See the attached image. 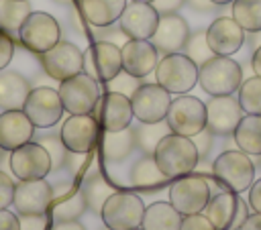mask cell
<instances>
[{"label":"cell","instance_id":"6da1fadb","mask_svg":"<svg viewBox=\"0 0 261 230\" xmlns=\"http://www.w3.org/2000/svg\"><path fill=\"white\" fill-rule=\"evenodd\" d=\"M153 157H155L157 167L169 179L192 173L200 163V155H198L194 140L190 136H181L175 132H167L159 140Z\"/></svg>","mask_w":261,"mask_h":230},{"label":"cell","instance_id":"7a4b0ae2","mask_svg":"<svg viewBox=\"0 0 261 230\" xmlns=\"http://www.w3.org/2000/svg\"><path fill=\"white\" fill-rule=\"evenodd\" d=\"M243 67L228 55H212L198 67V83L210 96H228L239 90Z\"/></svg>","mask_w":261,"mask_h":230},{"label":"cell","instance_id":"3957f363","mask_svg":"<svg viewBox=\"0 0 261 230\" xmlns=\"http://www.w3.org/2000/svg\"><path fill=\"white\" fill-rule=\"evenodd\" d=\"M155 79L169 94H188L198 83V65L181 51L161 55L155 67Z\"/></svg>","mask_w":261,"mask_h":230},{"label":"cell","instance_id":"277c9868","mask_svg":"<svg viewBox=\"0 0 261 230\" xmlns=\"http://www.w3.org/2000/svg\"><path fill=\"white\" fill-rule=\"evenodd\" d=\"M57 92H59L63 110L69 114H92L102 96L100 81L88 75L86 71L63 79Z\"/></svg>","mask_w":261,"mask_h":230},{"label":"cell","instance_id":"5b68a950","mask_svg":"<svg viewBox=\"0 0 261 230\" xmlns=\"http://www.w3.org/2000/svg\"><path fill=\"white\" fill-rule=\"evenodd\" d=\"M145 204L133 191H114L102 206L100 216L110 230H133L143 222Z\"/></svg>","mask_w":261,"mask_h":230},{"label":"cell","instance_id":"8992f818","mask_svg":"<svg viewBox=\"0 0 261 230\" xmlns=\"http://www.w3.org/2000/svg\"><path fill=\"white\" fill-rule=\"evenodd\" d=\"M212 173L226 189L234 193L247 191L255 181V165L241 149L220 153L212 163Z\"/></svg>","mask_w":261,"mask_h":230},{"label":"cell","instance_id":"52a82bcc","mask_svg":"<svg viewBox=\"0 0 261 230\" xmlns=\"http://www.w3.org/2000/svg\"><path fill=\"white\" fill-rule=\"evenodd\" d=\"M165 122L171 132L181 136H194L206 128V104L190 94H179L171 100L165 114Z\"/></svg>","mask_w":261,"mask_h":230},{"label":"cell","instance_id":"ba28073f","mask_svg":"<svg viewBox=\"0 0 261 230\" xmlns=\"http://www.w3.org/2000/svg\"><path fill=\"white\" fill-rule=\"evenodd\" d=\"M18 39L29 51L41 55L61 41V26L49 12L31 10L18 28Z\"/></svg>","mask_w":261,"mask_h":230},{"label":"cell","instance_id":"9c48e42d","mask_svg":"<svg viewBox=\"0 0 261 230\" xmlns=\"http://www.w3.org/2000/svg\"><path fill=\"white\" fill-rule=\"evenodd\" d=\"M210 185L200 175H181L175 177V181L169 187V202L171 206L181 214H202L210 202Z\"/></svg>","mask_w":261,"mask_h":230},{"label":"cell","instance_id":"30bf717a","mask_svg":"<svg viewBox=\"0 0 261 230\" xmlns=\"http://www.w3.org/2000/svg\"><path fill=\"white\" fill-rule=\"evenodd\" d=\"M204 214L216 230H239L249 218V204L241 199L239 193L226 189L210 197Z\"/></svg>","mask_w":261,"mask_h":230},{"label":"cell","instance_id":"8fae6325","mask_svg":"<svg viewBox=\"0 0 261 230\" xmlns=\"http://www.w3.org/2000/svg\"><path fill=\"white\" fill-rule=\"evenodd\" d=\"M84 71L98 81H110L122 71L120 47L112 41L100 39L84 51Z\"/></svg>","mask_w":261,"mask_h":230},{"label":"cell","instance_id":"7c38bea8","mask_svg":"<svg viewBox=\"0 0 261 230\" xmlns=\"http://www.w3.org/2000/svg\"><path fill=\"white\" fill-rule=\"evenodd\" d=\"M24 114L35 124V128H51L55 126L63 116V104L59 98V92L47 85L35 88L29 92L24 106Z\"/></svg>","mask_w":261,"mask_h":230},{"label":"cell","instance_id":"4fadbf2b","mask_svg":"<svg viewBox=\"0 0 261 230\" xmlns=\"http://www.w3.org/2000/svg\"><path fill=\"white\" fill-rule=\"evenodd\" d=\"M53 159L41 142H24L22 147L10 151V171L20 181L22 179H43L49 175Z\"/></svg>","mask_w":261,"mask_h":230},{"label":"cell","instance_id":"5bb4252c","mask_svg":"<svg viewBox=\"0 0 261 230\" xmlns=\"http://www.w3.org/2000/svg\"><path fill=\"white\" fill-rule=\"evenodd\" d=\"M41 65L45 73L57 81H63L75 73L84 71V53L77 45L69 41H59L49 51L41 53Z\"/></svg>","mask_w":261,"mask_h":230},{"label":"cell","instance_id":"9a60e30c","mask_svg":"<svg viewBox=\"0 0 261 230\" xmlns=\"http://www.w3.org/2000/svg\"><path fill=\"white\" fill-rule=\"evenodd\" d=\"M171 104V94L159 83H141L130 96L133 114L139 122H161Z\"/></svg>","mask_w":261,"mask_h":230},{"label":"cell","instance_id":"2e32d148","mask_svg":"<svg viewBox=\"0 0 261 230\" xmlns=\"http://www.w3.org/2000/svg\"><path fill=\"white\" fill-rule=\"evenodd\" d=\"M59 138L65 151L73 155H86L98 142V120L92 114H71L61 124Z\"/></svg>","mask_w":261,"mask_h":230},{"label":"cell","instance_id":"e0dca14e","mask_svg":"<svg viewBox=\"0 0 261 230\" xmlns=\"http://www.w3.org/2000/svg\"><path fill=\"white\" fill-rule=\"evenodd\" d=\"M53 202V187L43 179H22L14 187L12 206L24 218L43 216Z\"/></svg>","mask_w":261,"mask_h":230},{"label":"cell","instance_id":"ac0fdd59","mask_svg":"<svg viewBox=\"0 0 261 230\" xmlns=\"http://www.w3.org/2000/svg\"><path fill=\"white\" fill-rule=\"evenodd\" d=\"M245 116L241 104L232 94L228 96H210L206 102V128L218 136H230Z\"/></svg>","mask_w":261,"mask_h":230},{"label":"cell","instance_id":"d6986e66","mask_svg":"<svg viewBox=\"0 0 261 230\" xmlns=\"http://www.w3.org/2000/svg\"><path fill=\"white\" fill-rule=\"evenodd\" d=\"M118 24L126 39H151L159 24V12L151 2L128 0L118 18Z\"/></svg>","mask_w":261,"mask_h":230},{"label":"cell","instance_id":"ffe728a7","mask_svg":"<svg viewBox=\"0 0 261 230\" xmlns=\"http://www.w3.org/2000/svg\"><path fill=\"white\" fill-rule=\"evenodd\" d=\"M96 120L104 130H122L130 126L135 114L130 106V98L120 92H110L100 96L96 108Z\"/></svg>","mask_w":261,"mask_h":230},{"label":"cell","instance_id":"44dd1931","mask_svg":"<svg viewBox=\"0 0 261 230\" xmlns=\"http://www.w3.org/2000/svg\"><path fill=\"white\" fill-rule=\"evenodd\" d=\"M120 53H122V71L139 79L155 71L159 61V51L155 49L151 39H126L120 47Z\"/></svg>","mask_w":261,"mask_h":230},{"label":"cell","instance_id":"7402d4cb","mask_svg":"<svg viewBox=\"0 0 261 230\" xmlns=\"http://www.w3.org/2000/svg\"><path fill=\"white\" fill-rule=\"evenodd\" d=\"M206 39L214 55H234L245 43V28L232 16H218L206 28Z\"/></svg>","mask_w":261,"mask_h":230},{"label":"cell","instance_id":"603a6c76","mask_svg":"<svg viewBox=\"0 0 261 230\" xmlns=\"http://www.w3.org/2000/svg\"><path fill=\"white\" fill-rule=\"evenodd\" d=\"M190 37V26L184 16L177 12L171 14H159V24L151 37V43L161 55L179 53Z\"/></svg>","mask_w":261,"mask_h":230},{"label":"cell","instance_id":"cb8c5ba5","mask_svg":"<svg viewBox=\"0 0 261 230\" xmlns=\"http://www.w3.org/2000/svg\"><path fill=\"white\" fill-rule=\"evenodd\" d=\"M35 124L24 110H4L0 114V149L14 151L33 138Z\"/></svg>","mask_w":261,"mask_h":230},{"label":"cell","instance_id":"d4e9b609","mask_svg":"<svg viewBox=\"0 0 261 230\" xmlns=\"http://www.w3.org/2000/svg\"><path fill=\"white\" fill-rule=\"evenodd\" d=\"M169 177L163 175V171L157 167L155 163V157L153 155H143L133 167H130V173H128V181L135 189L139 191H145V193H155L159 191L165 181Z\"/></svg>","mask_w":261,"mask_h":230},{"label":"cell","instance_id":"484cf974","mask_svg":"<svg viewBox=\"0 0 261 230\" xmlns=\"http://www.w3.org/2000/svg\"><path fill=\"white\" fill-rule=\"evenodd\" d=\"M128 0H80V12L84 18L98 28L114 24Z\"/></svg>","mask_w":261,"mask_h":230},{"label":"cell","instance_id":"4316f807","mask_svg":"<svg viewBox=\"0 0 261 230\" xmlns=\"http://www.w3.org/2000/svg\"><path fill=\"white\" fill-rule=\"evenodd\" d=\"M31 88L29 81L14 71L0 73V108L2 110H22Z\"/></svg>","mask_w":261,"mask_h":230},{"label":"cell","instance_id":"83f0119b","mask_svg":"<svg viewBox=\"0 0 261 230\" xmlns=\"http://www.w3.org/2000/svg\"><path fill=\"white\" fill-rule=\"evenodd\" d=\"M137 149L135 142V128L126 126L122 130H106L102 138V153L104 159L110 163H120L130 157V153Z\"/></svg>","mask_w":261,"mask_h":230},{"label":"cell","instance_id":"f1b7e54d","mask_svg":"<svg viewBox=\"0 0 261 230\" xmlns=\"http://www.w3.org/2000/svg\"><path fill=\"white\" fill-rule=\"evenodd\" d=\"M181 214L171 206V202H155L145 208L141 228L143 230H177L181 224Z\"/></svg>","mask_w":261,"mask_h":230},{"label":"cell","instance_id":"f546056e","mask_svg":"<svg viewBox=\"0 0 261 230\" xmlns=\"http://www.w3.org/2000/svg\"><path fill=\"white\" fill-rule=\"evenodd\" d=\"M237 147L247 155H261V114H245L232 132Z\"/></svg>","mask_w":261,"mask_h":230},{"label":"cell","instance_id":"4dcf8cb0","mask_svg":"<svg viewBox=\"0 0 261 230\" xmlns=\"http://www.w3.org/2000/svg\"><path fill=\"white\" fill-rule=\"evenodd\" d=\"M171 132L167 122L161 120V122H141L139 128H135V142H137V149L143 151L145 155H153L159 140Z\"/></svg>","mask_w":261,"mask_h":230},{"label":"cell","instance_id":"1f68e13d","mask_svg":"<svg viewBox=\"0 0 261 230\" xmlns=\"http://www.w3.org/2000/svg\"><path fill=\"white\" fill-rule=\"evenodd\" d=\"M29 12V0H0V28L8 33H18Z\"/></svg>","mask_w":261,"mask_h":230},{"label":"cell","instance_id":"d6a6232c","mask_svg":"<svg viewBox=\"0 0 261 230\" xmlns=\"http://www.w3.org/2000/svg\"><path fill=\"white\" fill-rule=\"evenodd\" d=\"M232 18L245 33L261 31V0H232Z\"/></svg>","mask_w":261,"mask_h":230},{"label":"cell","instance_id":"836d02e7","mask_svg":"<svg viewBox=\"0 0 261 230\" xmlns=\"http://www.w3.org/2000/svg\"><path fill=\"white\" fill-rule=\"evenodd\" d=\"M82 191H84V197H86V206L92 208L94 212H100L102 206H104V202H106L116 189H114L100 173H96V175H92V177L84 183Z\"/></svg>","mask_w":261,"mask_h":230},{"label":"cell","instance_id":"e575fe53","mask_svg":"<svg viewBox=\"0 0 261 230\" xmlns=\"http://www.w3.org/2000/svg\"><path fill=\"white\" fill-rule=\"evenodd\" d=\"M239 104L245 114H261V77L253 75L239 85Z\"/></svg>","mask_w":261,"mask_h":230},{"label":"cell","instance_id":"d590c367","mask_svg":"<svg viewBox=\"0 0 261 230\" xmlns=\"http://www.w3.org/2000/svg\"><path fill=\"white\" fill-rule=\"evenodd\" d=\"M86 208H88V206H86L84 191L69 187V193L65 195V199H61V202L57 204V208L53 210V216H55L57 222H59V220H77Z\"/></svg>","mask_w":261,"mask_h":230},{"label":"cell","instance_id":"8d00e7d4","mask_svg":"<svg viewBox=\"0 0 261 230\" xmlns=\"http://www.w3.org/2000/svg\"><path fill=\"white\" fill-rule=\"evenodd\" d=\"M184 51L186 55L200 67L204 61H208L214 53L208 45V39H206V31H198V33H190L186 45H184Z\"/></svg>","mask_w":261,"mask_h":230},{"label":"cell","instance_id":"74e56055","mask_svg":"<svg viewBox=\"0 0 261 230\" xmlns=\"http://www.w3.org/2000/svg\"><path fill=\"white\" fill-rule=\"evenodd\" d=\"M141 83H139V77H135V75H130V73H126V71H120L114 79H110L108 81V90L110 92H120V94H124V96H133L135 94V90L139 88Z\"/></svg>","mask_w":261,"mask_h":230},{"label":"cell","instance_id":"f35d334b","mask_svg":"<svg viewBox=\"0 0 261 230\" xmlns=\"http://www.w3.org/2000/svg\"><path fill=\"white\" fill-rule=\"evenodd\" d=\"M177 230H216V228L206 218V214H190L181 218V224Z\"/></svg>","mask_w":261,"mask_h":230},{"label":"cell","instance_id":"ab89813d","mask_svg":"<svg viewBox=\"0 0 261 230\" xmlns=\"http://www.w3.org/2000/svg\"><path fill=\"white\" fill-rule=\"evenodd\" d=\"M14 55V39L8 31L0 28V71L12 61Z\"/></svg>","mask_w":261,"mask_h":230},{"label":"cell","instance_id":"60d3db41","mask_svg":"<svg viewBox=\"0 0 261 230\" xmlns=\"http://www.w3.org/2000/svg\"><path fill=\"white\" fill-rule=\"evenodd\" d=\"M14 187L16 183L10 179V175H6L4 171H0V210L8 208L14 199Z\"/></svg>","mask_w":261,"mask_h":230},{"label":"cell","instance_id":"b9f144b4","mask_svg":"<svg viewBox=\"0 0 261 230\" xmlns=\"http://www.w3.org/2000/svg\"><path fill=\"white\" fill-rule=\"evenodd\" d=\"M212 136H214V134H212L208 128H204V130H200L198 134L192 136V140H194V145H196V149H198L200 159H206V157L210 155V151H212Z\"/></svg>","mask_w":261,"mask_h":230},{"label":"cell","instance_id":"7bdbcfd3","mask_svg":"<svg viewBox=\"0 0 261 230\" xmlns=\"http://www.w3.org/2000/svg\"><path fill=\"white\" fill-rule=\"evenodd\" d=\"M0 230H20V220L8 208L0 210Z\"/></svg>","mask_w":261,"mask_h":230},{"label":"cell","instance_id":"ee69618b","mask_svg":"<svg viewBox=\"0 0 261 230\" xmlns=\"http://www.w3.org/2000/svg\"><path fill=\"white\" fill-rule=\"evenodd\" d=\"M186 4V0H155L153 6L159 14H171V12H177L181 6Z\"/></svg>","mask_w":261,"mask_h":230},{"label":"cell","instance_id":"f6af8a7d","mask_svg":"<svg viewBox=\"0 0 261 230\" xmlns=\"http://www.w3.org/2000/svg\"><path fill=\"white\" fill-rule=\"evenodd\" d=\"M249 208H253V212H261V177L249 187Z\"/></svg>","mask_w":261,"mask_h":230},{"label":"cell","instance_id":"bcb514c9","mask_svg":"<svg viewBox=\"0 0 261 230\" xmlns=\"http://www.w3.org/2000/svg\"><path fill=\"white\" fill-rule=\"evenodd\" d=\"M186 4L196 12H212L216 8V4H212V0H186Z\"/></svg>","mask_w":261,"mask_h":230},{"label":"cell","instance_id":"7dc6e473","mask_svg":"<svg viewBox=\"0 0 261 230\" xmlns=\"http://www.w3.org/2000/svg\"><path fill=\"white\" fill-rule=\"evenodd\" d=\"M239 230H261V212L249 214V218L243 222V226Z\"/></svg>","mask_w":261,"mask_h":230},{"label":"cell","instance_id":"c3c4849f","mask_svg":"<svg viewBox=\"0 0 261 230\" xmlns=\"http://www.w3.org/2000/svg\"><path fill=\"white\" fill-rule=\"evenodd\" d=\"M51 230H86V228L77 220H59L57 224L51 226Z\"/></svg>","mask_w":261,"mask_h":230},{"label":"cell","instance_id":"681fc988","mask_svg":"<svg viewBox=\"0 0 261 230\" xmlns=\"http://www.w3.org/2000/svg\"><path fill=\"white\" fill-rule=\"evenodd\" d=\"M251 67H253V71H255V75H259L261 77V45L255 49V53H253V59H251Z\"/></svg>","mask_w":261,"mask_h":230},{"label":"cell","instance_id":"f907efd6","mask_svg":"<svg viewBox=\"0 0 261 230\" xmlns=\"http://www.w3.org/2000/svg\"><path fill=\"white\" fill-rule=\"evenodd\" d=\"M228 2H232V0H212V4H216V6H224Z\"/></svg>","mask_w":261,"mask_h":230},{"label":"cell","instance_id":"816d5d0a","mask_svg":"<svg viewBox=\"0 0 261 230\" xmlns=\"http://www.w3.org/2000/svg\"><path fill=\"white\" fill-rule=\"evenodd\" d=\"M55 2H57V4H69L71 0H55Z\"/></svg>","mask_w":261,"mask_h":230},{"label":"cell","instance_id":"f5cc1de1","mask_svg":"<svg viewBox=\"0 0 261 230\" xmlns=\"http://www.w3.org/2000/svg\"><path fill=\"white\" fill-rule=\"evenodd\" d=\"M137 2H151V4H153L155 0H137Z\"/></svg>","mask_w":261,"mask_h":230},{"label":"cell","instance_id":"db71d44e","mask_svg":"<svg viewBox=\"0 0 261 230\" xmlns=\"http://www.w3.org/2000/svg\"><path fill=\"white\" fill-rule=\"evenodd\" d=\"M133 230H143V228H141V226H139V228H133Z\"/></svg>","mask_w":261,"mask_h":230}]
</instances>
